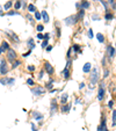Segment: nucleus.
Segmentation results:
<instances>
[{
    "label": "nucleus",
    "mask_w": 116,
    "mask_h": 131,
    "mask_svg": "<svg viewBox=\"0 0 116 131\" xmlns=\"http://www.w3.org/2000/svg\"><path fill=\"white\" fill-rule=\"evenodd\" d=\"M7 71H8V67H7V63H6V60H1V64H0V73L6 74Z\"/></svg>",
    "instance_id": "1"
},
{
    "label": "nucleus",
    "mask_w": 116,
    "mask_h": 131,
    "mask_svg": "<svg viewBox=\"0 0 116 131\" xmlns=\"http://www.w3.org/2000/svg\"><path fill=\"white\" fill-rule=\"evenodd\" d=\"M98 78H99V73H98V70L96 69H93V72H92V77H91V80L93 84H95L98 81Z\"/></svg>",
    "instance_id": "2"
},
{
    "label": "nucleus",
    "mask_w": 116,
    "mask_h": 131,
    "mask_svg": "<svg viewBox=\"0 0 116 131\" xmlns=\"http://www.w3.org/2000/svg\"><path fill=\"white\" fill-rule=\"evenodd\" d=\"M7 56H8V59L9 60H15L16 59V53H15V51L13 49H8Z\"/></svg>",
    "instance_id": "3"
},
{
    "label": "nucleus",
    "mask_w": 116,
    "mask_h": 131,
    "mask_svg": "<svg viewBox=\"0 0 116 131\" xmlns=\"http://www.w3.org/2000/svg\"><path fill=\"white\" fill-rule=\"evenodd\" d=\"M33 93L36 95H42L45 93V89L43 88V87H37V88H34L33 89Z\"/></svg>",
    "instance_id": "4"
},
{
    "label": "nucleus",
    "mask_w": 116,
    "mask_h": 131,
    "mask_svg": "<svg viewBox=\"0 0 116 131\" xmlns=\"http://www.w3.org/2000/svg\"><path fill=\"white\" fill-rule=\"evenodd\" d=\"M76 21H77V17L76 16H70V17H67V19H65V23H66V25H69V26L73 25Z\"/></svg>",
    "instance_id": "5"
},
{
    "label": "nucleus",
    "mask_w": 116,
    "mask_h": 131,
    "mask_svg": "<svg viewBox=\"0 0 116 131\" xmlns=\"http://www.w3.org/2000/svg\"><path fill=\"white\" fill-rule=\"evenodd\" d=\"M0 82L3 85H9V84H14V79H9V78H4L0 80Z\"/></svg>",
    "instance_id": "6"
},
{
    "label": "nucleus",
    "mask_w": 116,
    "mask_h": 131,
    "mask_svg": "<svg viewBox=\"0 0 116 131\" xmlns=\"http://www.w3.org/2000/svg\"><path fill=\"white\" fill-rule=\"evenodd\" d=\"M103 96H104V88H103V84H102V86L100 87V89H99V96H98V99L101 101V100L103 99Z\"/></svg>",
    "instance_id": "7"
},
{
    "label": "nucleus",
    "mask_w": 116,
    "mask_h": 131,
    "mask_svg": "<svg viewBox=\"0 0 116 131\" xmlns=\"http://www.w3.org/2000/svg\"><path fill=\"white\" fill-rule=\"evenodd\" d=\"M108 54L110 58H114V56H115V48L111 47V45L108 47Z\"/></svg>",
    "instance_id": "8"
},
{
    "label": "nucleus",
    "mask_w": 116,
    "mask_h": 131,
    "mask_svg": "<svg viewBox=\"0 0 116 131\" xmlns=\"http://www.w3.org/2000/svg\"><path fill=\"white\" fill-rule=\"evenodd\" d=\"M44 67H45V71H47L48 73H50V74H52V73H54V67H52L51 65L49 64V63H45Z\"/></svg>",
    "instance_id": "9"
},
{
    "label": "nucleus",
    "mask_w": 116,
    "mask_h": 131,
    "mask_svg": "<svg viewBox=\"0 0 116 131\" xmlns=\"http://www.w3.org/2000/svg\"><path fill=\"white\" fill-rule=\"evenodd\" d=\"M82 70H84L85 73L89 72V71H91V64H89V63H86V64L84 65V69H82Z\"/></svg>",
    "instance_id": "10"
},
{
    "label": "nucleus",
    "mask_w": 116,
    "mask_h": 131,
    "mask_svg": "<svg viewBox=\"0 0 116 131\" xmlns=\"http://www.w3.org/2000/svg\"><path fill=\"white\" fill-rule=\"evenodd\" d=\"M41 16L43 17V21H44V22H48V21H49V15L47 14V12H42V15H41Z\"/></svg>",
    "instance_id": "11"
},
{
    "label": "nucleus",
    "mask_w": 116,
    "mask_h": 131,
    "mask_svg": "<svg viewBox=\"0 0 116 131\" xmlns=\"http://www.w3.org/2000/svg\"><path fill=\"white\" fill-rule=\"evenodd\" d=\"M9 49V45H8V43L7 42H3V45H1V50H8Z\"/></svg>",
    "instance_id": "12"
},
{
    "label": "nucleus",
    "mask_w": 116,
    "mask_h": 131,
    "mask_svg": "<svg viewBox=\"0 0 116 131\" xmlns=\"http://www.w3.org/2000/svg\"><path fill=\"white\" fill-rule=\"evenodd\" d=\"M84 15H85V10L81 9V10L79 12V14H78V16H76V17L78 19V20H80V19H82V17H84Z\"/></svg>",
    "instance_id": "13"
},
{
    "label": "nucleus",
    "mask_w": 116,
    "mask_h": 131,
    "mask_svg": "<svg viewBox=\"0 0 116 131\" xmlns=\"http://www.w3.org/2000/svg\"><path fill=\"white\" fill-rule=\"evenodd\" d=\"M96 37H98V40H99V42H103V41H104V37H103V35H102V34H100V32H99V34H98V35H96Z\"/></svg>",
    "instance_id": "14"
},
{
    "label": "nucleus",
    "mask_w": 116,
    "mask_h": 131,
    "mask_svg": "<svg viewBox=\"0 0 116 131\" xmlns=\"http://www.w3.org/2000/svg\"><path fill=\"white\" fill-rule=\"evenodd\" d=\"M28 44H29L30 49H34V48H35V44H34V40H33V38H30V40L28 41Z\"/></svg>",
    "instance_id": "15"
},
{
    "label": "nucleus",
    "mask_w": 116,
    "mask_h": 131,
    "mask_svg": "<svg viewBox=\"0 0 116 131\" xmlns=\"http://www.w3.org/2000/svg\"><path fill=\"white\" fill-rule=\"evenodd\" d=\"M34 117H35V118H36V119H42V118H43V116H42V115H41V114H38V113H37V114H36V111H35V113H34Z\"/></svg>",
    "instance_id": "16"
},
{
    "label": "nucleus",
    "mask_w": 116,
    "mask_h": 131,
    "mask_svg": "<svg viewBox=\"0 0 116 131\" xmlns=\"http://www.w3.org/2000/svg\"><path fill=\"white\" fill-rule=\"evenodd\" d=\"M28 10H29V12H35V10H36V8H35L34 5H31V4H30V5L28 6Z\"/></svg>",
    "instance_id": "17"
},
{
    "label": "nucleus",
    "mask_w": 116,
    "mask_h": 131,
    "mask_svg": "<svg viewBox=\"0 0 116 131\" xmlns=\"http://www.w3.org/2000/svg\"><path fill=\"white\" fill-rule=\"evenodd\" d=\"M64 77L65 78H69L70 77V72H69V69H67V67L64 70Z\"/></svg>",
    "instance_id": "18"
},
{
    "label": "nucleus",
    "mask_w": 116,
    "mask_h": 131,
    "mask_svg": "<svg viewBox=\"0 0 116 131\" xmlns=\"http://www.w3.org/2000/svg\"><path fill=\"white\" fill-rule=\"evenodd\" d=\"M115 121H116V111H113V125H115Z\"/></svg>",
    "instance_id": "19"
},
{
    "label": "nucleus",
    "mask_w": 116,
    "mask_h": 131,
    "mask_svg": "<svg viewBox=\"0 0 116 131\" xmlns=\"http://www.w3.org/2000/svg\"><path fill=\"white\" fill-rule=\"evenodd\" d=\"M35 19H36V20H41V14L38 12L35 13Z\"/></svg>",
    "instance_id": "20"
},
{
    "label": "nucleus",
    "mask_w": 116,
    "mask_h": 131,
    "mask_svg": "<svg viewBox=\"0 0 116 131\" xmlns=\"http://www.w3.org/2000/svg\"><path fill=\"white\" fill-rule=\"evenodd\" d=\"M81 7H82V9H84V8H88L89 7V4L88 3H82Z\"/></svg>",
    "instance_id": "21"
},
{
    "label": "nucleus",
    "mask_w": 116,
    "mask_h": 131,
    "mask_svg": "<svg viewBox=\"0 0 116 131\" xmlns=\"http://www.w3.org/2000/svg\"><path fill=\"white\" fill-rule=\"evenodd\" d=\"M10 6H12V1H8V3L5 5V9H8V8L10 7Z\"/></svg>",
    "instance_id": "22"
},
{
    "label": "nucleus",
    "mask_w": 116,
    "mask_h": 131,
    "mask_svg": "<svg viewBox=\"0 0 116 131\" xmlns=\"http://www.w3.org/2000/svg\"><path fill=\"white\" fill-rule=\"evenodd\" d=\"M20 7H21V1H17V3L15 4V8H16V9H19Z\"/></svg>",
    "instance_id": "23"
},
{
    "label": "nucleus",
    "mask_w": 116,
    "mask_h": 131,
    "mask_svg": "<svg viewBox=\"0 0 116 131\" xmlns=\"http://www.w3.org/2000/svg\"><path fill=\"white\" fill-rule=\"evenodd\" d=\"M113 17H114L113 14H109V13L106 15V19H107V20H110V19H113Z\"/></svg>",
    "instance_id": "24"
},
{
    "label": "nucleus",
    "mask_w": 116,
    "mask_h": 131,
    "mask_svg": "<svg viewBox=\"0 0 116 131\" xmlns=\"http://www.w3.org/2000/svg\"><path fill=\"white\" fill-rule=\"evenodd\" d=\"M69 109H70V104L67 107H64V108H63V111H64V113H67V111H69Z\"/></svg>",
    "instance_id": "25"
},
{
    "label": "nucleus",
    "mask_w": 116,
    "mask_h": 131,
    "mask_svg": "<svg viewBox=\"0 0 116 131\" xmlns=\"http://www.w3.org/2000/svg\"><path fill=\"white\" fill-rule=\"evenodd\" d=\"M37 30H38V31H42V30H43V26L42 25H38V26H37Z\"/></svg>",
    "instance_id": "26"
},
{
    "label": "nucleus",
    "mask_w": 116,
    "mask_h": 131,
    "mask_svg": "<svg viewBox=\"0 0 116 131\" xmlns=\"http://www.w3.org/2000/svg\"><path fill=\"white\" fill-rule=\"evenodd\" d=\"M27 84L28 85H34V81H33V79H28L27 80Z\"/></svg>",
    "instance_id": "27"
},
{
    "label": "nucleus",
    "mask_w": 116,
    "mask_h": 131,
    "mask_svg": "<svg viewBox=\"0 0 116 131\" xmlns=\"http://www.w3.org/2000/svg\"><path fill=\"white\" fill-rule=\"evenodd\" d=\"M88 35H89V37H91V38H93V31H92V29L88 30Z\"/></svg>",
    "instance_id": "28"
},
{
    "label": "nucleus",
    "mask_w": 116,
    "mask_h": 131,
    "mask_svg": "<svg viewBox=\"0 0 116 131\" xmlns=\"http://www.w3.org/2000/svg\"><path fill=\"white\" fill-rule=\"evenodd\" d=\"M17 65H20V62H19V60H15V62H14V66H13V67H16Z\"/></svg>",
    "instance_id": "29"
},
{
    "label": "nucleus",
    "mask_w": 116,
    "mask_h": 131,
    "mask_svg": "<svg viewBox=\"0 0 116 131\" xmlns=\"http://www.w3.org/2000/svg\"><path fill=\"white\" fill-rule=\"evenodd\" d=\"M47 45H48V40H47V41H44V42L42 43V47H43V48H45Z\"/></svg>",
    "instance_id": "30"
},
{
    "label": "nucleus",
    "mask_w": 116,
    "mask_h": 131,
    "mask_svg": "<svg viewBox=\"0 0 116 131\" xmlns=\"http://www.w3.org/2000/svg\"><path fill=\"white\" fill-rule=\"evenodd\" d=\"M28 70H30V71H34L35 67L34 66H28Z\"/></svg>",
    "instance_id": "31"
},
{
    "label": "nucleus",
    "mask_w": 116,
    "mask_h": 131,
    "mask_svg": "<svg viewBox=\"0 0 116 131\" xmlns=\"http://www.w3.org/2000/svg\"><path fill=\"white\" fill-rule=\"evenodd\" d=\"M108 106H109V107H110V108H111V107L114 106V102H113V101H109V104H108Z\"/></svg>",
    "instance_id": "32"
},
{
    "label": "nucleus",
    "mask_w": 116,
    "mask_h": 131,
    "mask_svg": "<svg viewBox=\"0 0 116 131\" xmlns=\"http://www.w3.org/2000/svg\"><path fill=\"white\" fill-rule=\"evenodd\" d=\"M43 37H44V36H43L42 34H38V35H37V38H43Z\"/></svg>",
    "instance_id": "33"
},
{
    "label": "nucleus",
    "mask_w": 116,
    "mask_h": 131,
    "mask_svg": "<svg viewBox=\"0 0 116 131\" xmlns=\"http://www.w3.org/2000/svg\"><path fill=\"white\" fill-rule=\"evenodd\" d=\"M73 49L76 50V51H78V50H79V47H78V45H74V47H73Z\"/></svg>",
    "instance_id": "34"
},
{
    "label": "nucleus",
    "mask_w": 116,
    "mask_h": 131,
    "mask_svg": "<svg viewBox=\"0 0 116 131\" xmlns=\"http://www.w3.org/2000/svg\"><path fill=\"white\" fill-rule=\"evenodd\" d=\"M48 87H49V88H51V87H52V81H50L49 84H48Z\"/></svg>",
    "instance_id": "35"
},
{
    "label": "nucleus",
    "mask_w": 116,
    "mask_h": 131,
    "mask_svg": "<svg viewBox=\"0 0 116 131\" xmlns=\"http://www.w3.org/2000/svg\"><path fill=\"white\" fill-rule=\"evenodd\" d=\"M14 14H16V12H9L8 13V15H14Z\"/></svg>",
    "instance_id": "36"
},
{
    "label": "nucleus",
    "mask_w": 116,
    "mask_h": 131,
    "mask_svg": "<svg viewBox=\"0 0 116 131\" xmlns=\"http://www.w3.org/2000/svg\"><path fill=\"white\" fill-rule=\"evenodd\" d=\"M85 86V84H80V86H79V88H82V87Z\"/></svg>",
    "instance_id": "37"
},
{
    "label": "nucleus",
    "mask_w": 116,
    "mask_h": 131,
    "mask_svg": "<svg viewBox=\"0 0 116 131\" xmlns=\"http://www.w3.org/2000/svg\"><path fill=\"white\" fill-rule=\"evenodd\" d=\"M1 52H3V50H1V49H0V53H1Z\"/></svg>",
    "instance_id": "38"
}]
</instances>
